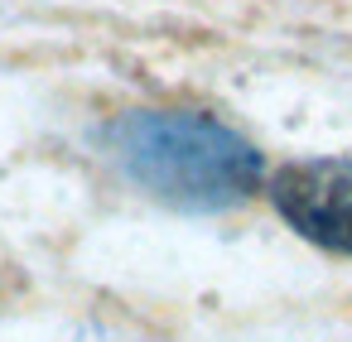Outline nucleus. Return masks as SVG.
Returning a JSON list of instances; mask_svg holds the SVG:
<instances>
[{"label":"nucleus","instance_id":"nucleus-2","mask_svg":"<svg viewBox=\"0 0 352 342\" xmlns=\"http://www.w3.org/2000/svg\"><path fill=\"white\" fill-rule=\"evenodd\" d=\"M275 212L314 246L352 255V159H299L270 179Z\"/></svg>","mask_w":352,"mask_h":342},{"label":"nucleus","instance_id":"nucleus-1","mask_svg":"<svg viewBox=\"0 0 352 342\" xmlns=\"http://www.w3.org/2000/svg\"><path fill=\"white\" fill-rule=\"evenodd\" d=\"M116 169L150 198L184 212H222L265 183L261 150L198 111H126L107 126Z\"/></svg>","mask_w":352,"mask_h":342}]
</instances>
